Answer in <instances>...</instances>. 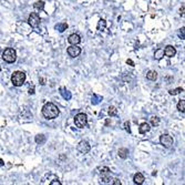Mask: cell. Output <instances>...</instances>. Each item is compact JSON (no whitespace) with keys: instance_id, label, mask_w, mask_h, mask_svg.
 <instances>
[{"instance_id":"obj_1","label":"cell","mask_w":185,"mask_h":185,"mask_svg":"<svg viewBox=\"0 0 185 185\" xmlns=\"http://www.w3.org/2000/svg\"><path fill=\"white\" fill-rule=\"evenodd\" d=\"M60 111L58 109V106L51 102H48L46 104L42 106V114L43 117L47 119V120H52V119H55L58 115H59Z\"/></svg>"},{"instance_id":"obj_2","label":"cell","mask_w":185,"mask_h":185,"mask_svg":"<svg viewBox=\"0 0 185 185\" xmlns=\"http://www.w3.org/2000/svg\"><path fill=\"white\" fill-rule=\"evenodd\" d=\"M25 81V73L22 71H15L11 76V83L15 87H21Z\"/></svg>"},{"instance_id":"obj_3","label":"cell","mask_w":185,"mask_h":185,"mask_svg":"<svg viewBox=\"0 0 185 185\" xmlns=\"http://www.w3.org/2000/svg\"><path fill=\"white\" fill-rule=\"evenodd\" d=\"M2 59L8 63H12L17 60V52L12 48H7L2 52Z\"/></svg>"},{"instance_id":"obj_4","label":"cell","mask_w":185,"mask_h":185,"mask_svg":"<svg viewBox=\"0 0 185 185\" xmlns=\"http://www.w3.org/2000/svg\"><path fill=\"white\" fill-rule=\"evenodd\" d=\"M74 123H76V127H79V129L85 127L87 124H88V117H87V114L78 113L74 117Z\"/></svg>"},{"instance_id":"obj_5","label":"cell","mask_w":185,"mask_h":185,"mask_svg":"<svg viewBox=\"0 0 185 185\" xmlns=\"http://www.w3.org/2000/svg\"><path fill=\"white\" fill-rule=\"evenodd\" d=\"M100 176L103 183H109L110 181H112V176H111V172H110V168L106 166L100 168Z\"/></svg>"},{"instance_id":"obj_6","label":"cell","mask_w":185,"mask_h":185,"mask_svg":"<svg viewBox=\"0 0 185 185\" xmlns=\"http://www.w3.org/2000/svg\"><path fill=\"white\" fill-rule=\"evenodd\" d=\"M28 23H29L32 28H37L40 25V17L37 12H31L29 18H28Z\"/></svg>"},{"instance_id":"obj_7","label":"cell","mask_w":185,"mask_h":185,"mask_svg":"<svg viewBox=\"0 0 185 185\" xmlns=\"http://www.w3.org/2000/svg\"><path fill=\"white\" fill-rule=\"evenodd\" d=\"M68 55H70L71 58H76V57H79L81 53V48L78 47V44H71V46L68 48Z\"/></svg>"},{"instance_id":"obj_8","label":"cell","mask_w":185,"mask_h":185,"mask_svg":"<svg viewBox=\"0 0 185 185\" xmlns=\"http://www.w3.org/2000/svg\"><path fill=\"white\" fill-rule=\"evenodd\" d=\"M160 143L164 147H170L173 144V138L168 134H163L161 135L160 138Z\"/></svg>"},{"instance_id":"obj_9","label":"cell","mask_w":185,"mask_h":185,"mask_svg":"<svg viewBox=\"0 0 185 185\" xmlns=\"http://www.w3.org/2000/svg\"><path fill=\"white\" fill-rule=\"evenodd\" d=\"M90 150H91V146H90L89 142H87V141H81L80 143L78 144V151L80 152V153H82V154L89 153Z\"/></svg>"},{"instance_id":"obj_10","label":"cell","mask_w":185,"mask_h":185,"mask_svg":"<svg viewBox=\"0 0 185 185\" xmlns=\"http://www.w3.org/2000/svg\"><path fill=\"white\" fill-rule=\"evenodd\" d=\"M68 41H69L70 44H79V43L81 42V37L76 34H72L69 36Z\"/></svg>"},{"instance_id":"obj_11","label":"cell","mask_w":185,"mask_h":185,"mask_svg":"<svg viewBox=\"0 0 185 185\" xmlns=\"http://www.w3.org/2000/svg\"><path fill=\"white\" fill-rule=\"evenodd\" d=\"M164 52H165V55H166V57L172 58V57H174V55H176V49H175L173 46H166L164 49Z\"/></svg>"},{"instance_id":"obj_12","label":"cell","mask_w":185,"mask_h":185,"mask_svg":"<svg viewBox=\"0 0 185 185\" xmlns=\"http://www.w3.org/2000/svg\"><path fill=\"white\" fill-rule=\"evenodd\" d=\"M144 181H145V178H144V175L142 173H136L133 177V182L135 184H142Z\"/></svg>"},{"instance_id":"obj_13","label":"cell","mask_w":185,"mask_h":185,"mask_svg":"<svg viewBox=\"0 0 185 185\" xmlns=\"http://www.w3.org/2000/svg\"><path fill=\"white\" fill-rule=\"evenodd\" d=\"M150 130H151V126H150V124H149V123H146V122L142 123V124L140 125V127H139V131H140V133H141V134H144V133L149 132Z\"/></svg>"},{"instance_id":"obj_14","label":"cell","mask_w":185,"mask_h":185,"mask_svg":"<svg viewBox=\"0 0 185 185\" xmlns=\"http://www.w3.org/2000/svg\"><path fill=\"white\" fill-rule=\"evenodd\" d=\"M146 78L147 80L150 81H155L157 79V72L153 71V70H150V71L146 73Z\"/></svg>"},{"instance_id":"obj_15","label":"cell","mask_w":185,"mask_h":185,"mask_svg":"<svg viewBox=\"0 0 185 185\" xmlns=\"http://www.w3.org/2000/svg\"><path fill=\"white\" fill-rule=\"evenodd\" d=\"M55 29L58 30L59 32H63L64 30L68 29V23L67 22H61V23H58V25H55Z\"/></svg>"},{"instance_id":"obj_16","label":"cell","mask_w":185,"mask_h":185,"mask_svg":"<svg viewBox=\"0 0 185 185\" xmlns=\"http://www.w3.org/2000/svg\"><path fill=\"white\" fill-rule=\"evenodd\" d=\"M165 52L163 49H157V50H155V52H154V58H155L156 60H161L163 57H164Z\"/></svg>"},{"instance_id":"obj_17","label":"cell","mask_w":185,"mask_h":185,"mask_svg":"<svg viewBox=\"0 0 185 185\" xmlns=\"http://www.w3.org/2000/svg\"><path fill=\"white\" fill-rule=\"evenodd\" d=\"M118 154L121 159H126L127 155H129V150L125 149V147H122V149H120V150H119Z\"/></svg>"},{"instance_id":"obj_18","label":"cell","mask_w":185,"mask_h":185,"mask_svg":"<svg viewBox=\"0 0 185 185\" xmlns=\"http://www.w3.org/2000/svg\"><path fill=\"white\" fill-rule=\"evenodd\" d=\"M105 27H106V21H105L104 19H100L99 22H98L97 29L99 30V31H102V30L105 29Z\"/></svg>"},{"instance_id":"obj_19","label":"cell","mask_w":185,"mask_h":185,"mask_svg":"<svg viewBox=\"0 0 185 185\" xmlns=\"http://www.w3.org/2000/svg\"><path fill=\"white\" fill-rule=\"evenodd\" d=\"M176 108L180 112H185V100H180L176 105Z\"/></svg>"},{"instance_id":"obj_20","label":"cell","mask_w":185,"mask_h":185,"mask_svg":"<svg viewBox=\"0 0 185 185\" xmlns=\"http://www.w3.org/2000/svg\"><path fill=\"white\" fill-rule=\"evenodd\" d=\"M60 90H61V94H62V97L64 98V99H67V100H70V99H71V93L69 92V91H67L64 88H61Z\"/></svg>"},{"instance_id":"obj_21","label":"cell","mask_w":185,"mask_h":185,"mask_svg":"<svg viewBox=\"0 0 185 185\" xmlns=\"http://www.w3.org/2000/svg\"><path fill=\"white\" fill-rule=\"evenodd\" d=\"M36 142L38 144H43L46 142V136L43 134H38L36 136Z\"/></svg>"},{"instance_id":"obj_22","label":"cell","mask_w":185,"mask_h":185,"mask_svg":"<svg viewBox=\"0 0 185 185\" xmlns=\"http://www.w3.org/2000/svg\"><path fill=\"white\" fill-rule=\"evenodd\" d=\"M34 7L36 9H39V10H43V9H44V1H42V0L37 1V2L34 4Z\"/></svg>"},{"instance_id":"obj_23","label":"cell","mask_w":185,"mask_h":185,"mask_svg":"<svg viewBox=\"0 0 185 185\" xmlns=\"http://www.w3.org/2000/svg\"><path fill=\"white\" fill-rule=\"evenodd\" d=\"M177 36H178V38L180 39L184 40L185 39V27H182L181 29H178V31H177Z\"/></svg>"},{"instance_id":"obj_24","label":"cell","mask_w":185,"mask_h":185,"mask_svg":"<svg viewBox=\"0 0 185 185\" xmlns=\"http://www.w3.org/2000/svg\"><path fill=\"white\" fill-rule=\"evenodd\" d=\"M109 115L110 117H115L118 115V110L115 106H110L109 108Z\"/></svg>"},{"instance_id":"obj_25","label":"cell","mask_w":185,"mask_h":185,"mask_svg":"<svg viewBox=\"0 0 185 185\" xmlns=\"http://www.w3.org/2000/svg\"><path fill=\"white\" fill-rule=\"evenodd\" d=\"M183 92V89L182 88H176V89H173V90H170L168 93L171 94V95H177L178 93Z\"/></svg>"},{"instance_id":"obj_26","label":"cell","mask_w":185,"mask_h":185,"mask_svg":"<svg viewBox=\"0 0 185 185\" xmlns=\"http://www.w3.org/2000/svg\"><path fill=\"white\" fill-rule=\"evenodd\" d=\"M150 120H151V124L153 126H157L160 124V118H157V117H152Z\"/></svg>"},{"instance_id":"obj_27","label":"cell","mask_w":185,"mask_h":185,"mask_svg":"<svg viewBox=\"0 0 185 185\" xmlns=\"http://www.w3.org/2000/svg\"><path fill=\"white\" fill-rule=\"evenodd\" d=\"M101 100H102L101 97H99V95H93V98H92V103H93V104H98V103L101 101Z\"/></svg>"},{"instance_id":"obj_28","label":"cell","mask_w":185,"mask_h":185,"mask_svg":"<svg viewBox=\"0 0 185 185\" xmlns=\"http://www.w3.org/2000/svg\"><path fill=\"white\" fill-rule=\"evenodd\" d=\"M124 129H125V131H126V132H129V133H131L130 122H129V121H126V122H124Z\"/></svg>"},{"instance_id":"obj_29","label":"cell","mask_w":185,"mask_h":185,"mask_svg":"<svg viewBox=\"0 0 185 185\" xmlns=\"http://www.w3.org/2000/svg\"><path fill=\"white\" fill-rule=\"evenodd\" d=\"M50 184L51 185H61V182H60L59 180H57V178H55V180H53L52 182H50Z\"/></svg>"},{"instance_id":"obj_30","label":"cell","mask_w":185,"mask_h":185,"mask_svg":"<svg viewBox=\"0 0 185 185\" xmlns=\"http://www.w3.org/2000/svg\"><path fill=\"white\" fill-rule=\"evenodd\" d=\"M180 16L185 17V7H183V8L180 9Z\"/></svg>"},{"instance_id":"obj_31","label":"cell","mask_w":185,"mask_h":185,"mask_svg":"<svg viewBox=\"0 0 185 185\" xmlns=\"http://www.w3.org/2000/svg\"><path fill=\"white\" fill-rule=\"evenodd\" d=\"M113 184L114 185H121V181L119 178H114L113 180Z\"/></svg>"},{"instance_id":"obj_32","label":"cell","mask_w":185,"mask_h":185,"mask_svg":"<svg viewBox=\"0 0 185 185\" xmlns=\"http://www.w3.org/2000/svg\"><path fill=\"white\" fill-rule=\"evenodd\" d=\"M126 63H127V64H130L131 67H134V62H133V61H132L131 59H127V60H126Z\"/></svg>"},{"instance_id":"obj_33","label":"cell","mask_w":185,"mask_h":185,"mask_svg":"<svg viewBox=\"0 0 185 185\" xmlns=\"http://www.w3.org/2000/svg\"><path fill=\"white\" fill-rule=\"evenodd\" d=\"M34 87H32V88L29 89V94H34Z\"/></svg>"},{"instance_id":"obj_34","label":"cell","mask_w":185,"mask_h":185,"mask_svg":"<svg viewBox=\"0 0 185 185\" xmlns=\"http://www.w3.org/2000/svg\"><path fill=\"white\" fill-rule=\"evenodd\" d=\"M39 81L41 82V84H42V85H44V84H46V80H44L43 78H40V79H39Z\"/></svg>"},{"instance_id":"obj_35","label":"cell","mask_w":185,"mask_h":185,"mask_svg":"<svg viewBox=\"0 0 185 185\" xmlns=\"http://www.w3.org/2000/svg\"><path fill=\"white\" fill-rule=\"evenodd\" d=\"M4 160H2V159H1V160H0V165H1V166H4Z\"/></svg>"}]
</instances>
